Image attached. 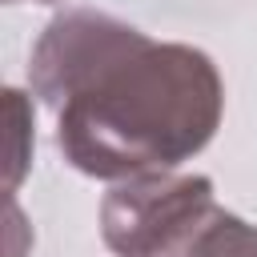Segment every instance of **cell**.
Listing matches in <instances>:
<instances>
[{"label":"cell","instance_id":"3957f363","mask_svg":"<svg viewBox=\"0 0 257 257\" xmlns=\"http://www.w3.org/2000/svg\"><path fill=\"white\" fill-rule=\"evenodd\" d=\"M153 257H257V225L213 205L169 237Z\"/></svg>","mask_w":257,"mask_h":257},{"label":"cell","instance_id":"6da1fadb","mask_svg":"<svg viewBox=\"0 0 257 257\" xmlns=\"http://www.w3.org/2000/svg\"><path fill=\"white\" fill-rule=\"evenodd\" d=\"M28 88L56 112L60 157L112 185L193 161L225 112L209 52L153 40L100 8H64L44 24L28 56Z\"/></svg>","mask_w":257,"mask_h":257},{"label":"cell","instance_id":"7a4b0ae2","mask_svg":"<svg viewBox=\"0 0 257 257\" xmlns=\"http://www.w3.org/2000/svg\"><path fill=\"white\" fill-rule=\"evenodd\" d=\"M213 205V181L201 173H141L104 193L100 241L116 257H153Z\"/></svg>","mask_w":257,"mask_h":257},{"label":"cell","instance_id":"277c9868","mask_svg":"<svg viewBox=\"0 0 257 257\" xmlns=\"http://www.w3.org/2000/svg\"><path fill=\"white\" fill-rule=\"evenodd\" d=\"M8 120H12V137H8V193H16L20 177L28 173L32 161V104L20 88H8Z\"/></svg>","mask_w":257,"mask_h":257},{"label":"cell","instance_id":"5b68a950","mask_svg":"<svg viewBox=\"0 0 257 257\" xmlns=\"http://www.w3.org/2000/svg\"><path fill=\"white\" fill-rule=\"evenodd\" d=\"M8 4H20V0H8ZM36 4H56V0H36Z\"/></svg>","mask_w":257,"mask_h":257}]
</instances>
